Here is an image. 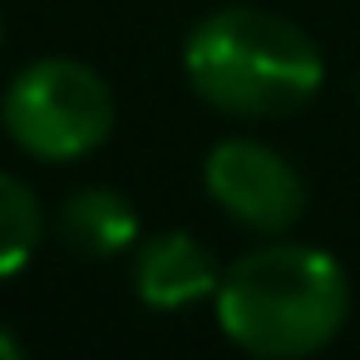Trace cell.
<instances>
[{"instance_id": "obj_2", "label": "cell", "mask_w": 360, "mask_h": 360, "mask_svg": "<svg viewBox=\"0 0 360 360\" xmlns=\"http://www.w3.org/2000/svg\"><path fill=\"white\" fill-rule=\"evenodd\" d=\"M183 75L227 119H281L321 94L326 60L296 20L262 6H222L193 25Z\"/></svg>"}, {"instance_id": "obj_8", "label": "cell", "mask_w": 360, "mask_h": 360, "mask_svg": "<svg viewBox=\"0 0 360 360\" xmlns=\"http://www.w3.org/2000/svg\"><path fill=\"white\" fill-rule=\"evenodd\" d=\"M0 360H20V340L11 330H0Z\"/></svg>"}, {"instance_id": "obj_7", "label": "cell", "mask_w": 360, "mask_h": 360, "mask_svg": "<svg viewBox=\"0 0 360 360\" xmlns=\"http://www.w3.org/2000/svg\"><path fill=\"white\" fill-rule=\"evenodd\" d=\"M40 237H45V212L35 193L15 173L0 168V276H15L35 257Z\"/></svg>"}, {"instance_id": "obj_1", "label": "cell", "mask_w": 360, "mask_h": 360, "mask_svg": "<svg viewBox=\"0 0 360 360\" xmlns=\"http://www.w3.org/2000/svg\"><path fill=\"white\" fill-rule=\"evenodd\" d=\"M222 335L266 360H296L326 350L350 316V281L321 247L266 242L222 266L212 291Z\"/></svg>"}, {"instance_id": "obj_4", "label": "cell", "mask_w": 360, "mask_h": 360, "mask_svg": "<svg viewBox=\"0 0 360 360\" xmlns=\"http://www.w3.org/2000/svg\"><path fill=\"white\" fill-rule=\"evenodd\" d=\"M202 183L207 198L257 237H281L306 212L301 173L257 139H222L202 163Z\"/></svg>"}, {"instance_id": "obj_3", "label": "cell", "mask_w": 360, "mask_h": 360, "mask_svg": "<svg viewBox=\"0 0 360 360\" xmlns=\"http://www.w3.org/2000/svg\"><path fill=\"white\" fill-rule=\"evenodd\" d=\"M114 94L99 79V70L50 55L25 65L6 99H0V124L11 143L40 163H75L114 134Z\"/></svg>"}, {"instance_id": "obj_5", "label": "cell", "mask_w": 360, "mask_h": 360, "mask_svg": "<svg viewBox=\"0 0 360 360\" xmlns=\"http://www.w3.org/2000/svg\"><path fill=\"white\" fill-rule=\"evenodd\" d=\"M222 281L217 257L188 232H158L134 247V291L153 311H178L212 296Z\"/></svg>"}, {"instance_id": "obj_6", "label": "cell", "mask_w": 360, "mask_h": 360, "mask_svg": "<svg viewBox=\"0 0 360 360\" xmlns=\"http://www.w3.org/2000/svg\"><path fill=\"white\" fill-rule=\"evenodd\" d=\"M60 242L75 252V257H89V262H104V257H119L139 242V212L124 193L114 188H79L60 202Z\"/></svg>"}]
</instances>
